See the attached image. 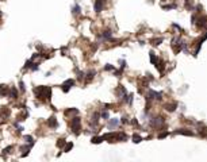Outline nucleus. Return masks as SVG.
Returning <instances> with one entry per match:
<instances>
[{
  "label": "nucleus",
  "mask_w": 207,
  "mask_h": 162,
  "mask_svg": "<svg viewBox=\"0 0 207 162\" xmlns=\"http://www.w3.org/2000/svg\"><path fill=\"white\" fill-rule=\"evenodd\" d=\"M118 124H119V120L118 119H111L108 122V128H114V127H116Z\"/></svg>",
  "instance_id": "nucleus-10"
},
{
  "label": "nucleus",
  "mask_w": 207,
  "mask_h": 162,
  "mask_svg": "<svg viewBox=\"0 0 207 162\" xmlns=\"http://www.w3.org/2000/svg\"><path fill=\"white\" fill-rule=\"evenodd\" d=\"M168 135H169V132L166 131V132H162V134H160V135H159V138L161 139V138H165V137H168Z\"/></svg>",
  "instance_id": "nucleus-33"
},
{
  "label": "nucleus",
  "mask_w": 207,
  "mask_h": 162,
  "mask_svg": "<svg viewBox=\"0 0 207 162\" xmlns=\"http://www.w3.org/2000/svg\"><path fill=\"white\" fill-rule=\"evenodd\" d=\"M70 114H79V109L77 108H69L65 111V115H70Z\"/></svg>",
  "instance_id": "nucleus-16"
},
{
  "label": "nucleus",
  "mask_w": 207,
  "mask_h": 162,
  "mask_svg": "<svg viewBox=\"0 0 207 162\" xmlns=\"http://www.w3.org/2000/svg\"><path fill=\"white\" fill-rule=\"evenodd\" d=\"M100 116H102L103 119H108V112H103V114L100 115Z\"/></svg>",
  "instance_id": "nucleus-34"
},
{
  "label": "nucleus",
  "mask_w": 207,
  "mask_h": 162,
  "mask_svg": "<svg viewBox=\"0 0 207 162\" xmlns=\"http://www.w3.org/2000/svg\"><path fill=\"white\" fill-rule=\"evenodd\" d=\"M19 88H21V91H22V92H24V91H26V88H24V84H23V81H21V82H19Z\"/></svg>",
  "instance_id": "nucleus-31"
},
{
  "label": "nucleus",
  "mask_w": 207,
  "mask_h": 162,
  "mask_svg": "<svg viewBox=\"0 0 207 162\" xmlns=\"http://www.w3.org/2000/svg\"><path fill=\"white\" fill-rule=\"evenodd\" d=\"M162 93L161 92H156V91H149V95H148V97L146 99L148 100H152V99H159V100H161L162 99Z\"/></svg>",
  "instance_id": "nucleus-3"
},
{
  "label": "nucleus",
  "mask_w": 207,
  "mask_h": 162,
  "mask_svg": "<svg viewBox=\"0 0 207 162\" xmlns=\"http://www.w3.org/2000/svg\"><path fill=\"white\" fill-rule=\"evenodd\" d=\"M34 95L41 100H47L49 101L50 97H51V89L49 88V86L39 85V86H37V88H34Z\"/></svg>",
  "instance_id": "nucleus-1"
},
{
  "label": "nucleus",
  "mask_w": 207,
  "mask_h": 162,
  "mask_svg": "<svg viewBox=\"0 0 207 162\" xmlns=\"http://www.w3.org/2000/svg\"><path fill=\"white\" fill-rule=\"evenodd\" d=\"M150 126H153V127H162L164 126V119L162 118H154L153 120H150Z\"/></svg>",
  "instance_id": "nucleus-4"
},
{
  "label": "nucleus",
  "mask_w": 207,
  "mask_h": 162,
  "mask_svg": "<svg viewBox=\"0 0 207 162\" xmlns=\"http://www.w3.org/2000/svg\"><path fill=\"white\" fill-rule=\"evenodd\" d=\"M206 39H207V33H206V35H205V37H203V38H202V39H200V40H199V43H198V46H196V50H195V54H194V56H195V57H196V56H198V53H199V50H200V46H202V43H203V42H205V40H206Z\"/></svg>",
  "instance_id": "nucleus-8"
},
{
  "label": "nucleus",
  "mask_w": 207,
  "mask_h": 162,
  "mask_svg": "<svg viewBox=\"0 0 207 162\" xmlns=\"http://www.w3.org/2000/svg\"><path fill=\"white\" fill-rule=\"evenodd\" d=\"M104 7V0H95V4H93V8L96 12H100Z\"/></svg>",
  "instance_id": "nucleus-6"
},
{
  "label": "nucleus",
  "mask_w": 207,
  "mask_h": 162,
  "mask_svg": "<svg viewBox=\"0 0 207 162\" xmlns=\"http://www.w3.org/2000/svg\"><path fill=\"white\" fill-rule=\"evenodd\" d=\"M141 141H142V138H141L138 134H134L133 135V142H134V143H139Z\"/></svg>",
  "instance_id": "nucleus-20"
},
{
  "label": "nucleus",
  "mask_w": 207,
  "mask_h": 162,
  "mask_svg": "<svg viewBox=\"0 0 207 162\" xmlns=\"http://www.w3.org/2000/svg\"><path fill=\"white\" fill-rule=\"evenodd\" d=\"M0 115H1L3 118H8V115H10V111L7 109V107H3V108L0 109Z\"/></svg>",
  "instance_id": "nucleus-11"
},
{
  "label": "nucleus",
  "mask_w": 207,
  "mask_h": 162,
  "mask_svg": "<svg viewBox=\"0 0 207 162\" xmlns=\"http://www.w3.org/2000/svg\"><path fill=\"white\" fill-rule=\"evenodd\" d=\"M150 62L152 63H157V57L153 51H150Z\"/></svg>",
  "instance_id": "nucleus-22"
},
{
  "label": "nucleus",
  "mask_w": 207,
  "mask_h": 162,
  "mask_svg": "<svg viewBox=\"0 0 207 162\" xmlns=\"http://www.w3.org/2000/svg\"><path fill=\"white\" fill-rule=\"evenodd\" d=\"M30 68L33 69V70H38V69H39V66H38V63H33V62H31Z\"/></svg>",
  "instance_id": "nucleus-28"
},
{
  "label": "nucleus",
  "mask_w": 207,
  "mask_h": 162,
  "mask_svg": "<svg viewBox=\"0 0 207 162\" xmlns=\"http://www.w3.org/2000/svg\"><path fill=\"white\" fill-rule=\"evenodd\" d=\"M12 149V146H8V147H5L4 150H3V153H4V154H8V153H10V150Z\"/></svg>",
  "instance_id": "nucleus-32"
},
{
  "label": "nucleus",
  "mask_w": 207,
  "mask_h": 162,
  "mask_svg": "<svg viewBox=\"0 0 207 162\" xmlns=\"http://www.w3.org/2000/svg\"><path fill=\"white\" fill-rule=\"evenodd\" d=\"M176 107H177V103H173V104H166V105H165V109H166V111H169V112H173L175 109H176Z\"/></svg>",
  "instance_id": "nucleus-9"
},
{
  "label": "nucleus",
  "mask_w": 207,
  "mask_h": 162,
  "mask_svg": "<svg viewBox=\"0 0 207 162\" xmlns=\"http://www.w3.org/2000/svg\"><path fill=\"white\" fill-rule=\"evenodd\" d=\"M8 95H10V97H12V99H16V97H18V91H16L15 88H12Z\"/></svg>",
  "instance_id": "nucleus-14"
},
{
  "label": "nucleus",
  "mask_w": 207,
  "mask_h": 162,
  "mask_svg": "<svg viewBox=\"0 0 207 162\" xmlns=\"http://www.w3.org/2000/svg\"><path fill=\"white\" fill-rule=\"evenodd\" d=\"M73 149V143H72V142H69V143L67 144L65 143V147H64V151L65 153H68V151H70V150Z\"/></svg>",
  "instance_id": "nucleus-17"
},
{
  "label": "nucleus",
  "mask_w": 207,
  "mask_h": 162,
  "mask_svg": "<svg viewBox=\"0 0 207 162\" xmlns=\"http://www.w3.org/2000/svg\"><path fill=\"white\" fill-rule=\"evenodd\" d=\"M177 5L176 4H169V5H162L164 10H172V8H176Z\"/></svg>",
  "instance_id": "nucleus-25"
},
{
  "label": "nucleus",
  "mask_w": 207,
  "mask_h": 162,
  "mask_svg": "<svg viewBox=\"0 0 207 162\" xmlns=\"http://www.w3.org/2000/svg\"><path fill=\"white\" fill-rule=\"evenodd\" d=\"M116 139H119V141H126V139H127V135L123 134V132H120V134H116Z\"/></svg>",
  "instance_id": "nucleus-18"
},
{
  "label": "nucleus",
  "mask_w": 207,
  "mask_h": 162,
  "mask_svg": "<svg viewBox=\"0 0 207 162\" xmlns=\"http://www.w3.org/2000/svg\"><path fill=\"white\" fill-rule=\"evenodd\" d=\"M99 118H100V114H99V112H95L93 116H92V123L96 124L97 122H99Z\"/></svg>",
  "instance_id": "nucleus-15"
},
{
  "label": "nucleus",
  "mask_w": 207,
  "mask_h": 162,
  "mask_svg": "<svg viewBox=\"0 0 207 162\" xmlns=\"http://www.w3.org/2000/svg\"><path fill=\"white\" fill-rule=\"evenodd\" d=\"M70 127H72V131L74 134H79L80 130H81V119L79 116H74L70 122Z\"/></svg>",
  "instance_id": "nucleus-2"
},
{
  "label": "nucleus",
  "mask_w": 207,
  "mask_h": 162,
  "mask_svg": "<svg viewBox=\"0 0 207 162\" xmlns=\"http://www.w3.org/2000/svg\"><path fill=\"white\" fill-rule=\"evenodd\" d=\"M0 16H1V14H0Z\"/></svg>",
  "instance_id": "nucleus-37"
},
{
  "label": "nucleus",
  "mask_w": 207,
  "mask_h": 162,
  "mask_svg": "<svg viewBox=\"0 0 207 162\" xmlns=\"http://www.w3.org/2000/svg\"><path fill=\"white\" fill-rule=\"evenodd\" d=\"M95 76V70H91L90 73H87V80H92Z\"/></svg>",
  "instance_id": "nucleus-26"
},
{
  "label": "nucleus",
  "mask_w": 207,
  "mask_h": 162,
  "mask_svg": "<svg viewBox=\"0 0 207 162\" xmlns=\"http://www.w3.org/2000/svg\"><path fill=\"white\" fill-rule=\"evenodd\" d=\"M47 126H49V127H51V128H56V127L58 126V124H57L56 118H54V116L49 118V119H47Z\"/></svg>",
  "instance_id": "nucleus-7"
},
{
  "label": "nucleus",
  "mask_w": 207,
  "mask_h": 162,
  "mask_svg": "<svg viewBox=\"0 0 207 162\" xmlns=\"http://www.w3.org/2000/svg\"><path fill=\"white\" fill-rule=\"evenodd\" d=\"M131 123H133V124H138V122L136 119H133V120H131Z\"/></svg>",
  "instance_id": "nucleus-36"
},
{
  "label": "nucleus",
  "mask_w": 207,
  "mask_h": 162,
  "mask_svg": "<svg viewBox=\"0 0 207 162\" xmlns=\"http://www.w3.org/2000/svg\"><path fill=\"white\" fill-rule=\"evenodd\" d=\"M176 134H183V135H192L191 131H185V130H177V131H175Z\"/></svg>",
  "instance_id": "nucleus-21"
},
{
  "label": "nucleus",
  "mask_w": 207,
  "mask_h": 162,
  "mask_svg": "<svg viewBox=\"0 0 207 162\" xmlns=\"http://www.w3.org/2000/svg\"><path fill=\"white\" fill-rule=\"evenodd\" d=\"M122 123H127V118H122Z\"/></svg>",
  "instance_id": "nucleus-35"
},
{
  "label": "nucleus",
  "mask_w": 207,
  "mask_h": 162,
  "mask_svg": "<svg viewBox=\"0 0 207 162\" xmlns=\"http://www.w3.org/2000/svg\"><path fill=\"white\" fill-rule=\"evenodd\" d=\"M24 141L26 142H28V143H34V139H33V137H30V135H24Z\"/></svg>",
  "instance_id": "nucleus-24"
},
{
  "label": "nucleus",
  "mask_w": 207,
  "mask_h": 162,
  "mask_svg": "<svg viewBox=\"0 0 207 162\" xmlns=\"http://www.w3.org/2000/svg\"><path fill=\"white\" fill-rule=\"evenodd\" d=\"M104 70H115V68H114L113 65H110V63H108V65L104 66Z\"/></svg>",
  "instance_id": "nucleus-30"
},
{
  "label": "nucleus",
  "mask_w": 207,
  "mask_h": 162,
  "mask_svg": "<svg viewBox=\"0 0 207 162\" xmlns=\"http://www.w3.org/2000/svg\"><path fill=\"white\" fill-rule=\"evenodd\" d=\"M103 141H104V139H103V137H93L91 142H92L93 144H97V143H102Z\"/></svg>",
  "instance_id": "nucleus-12"
},
{
  "label": "nucleus",
  "mask_w": 207,
  "mask_h": 162,
  "mask_svg": "<svg viewBox=\"0 0 207 162\" xmlns=\"http://www.w3.org/2000/svg\"><path fill=\"white\" fill-rule=\"evenodd\" d=\"M161 42H162V38H159V39H154V40H153V45H154V46H159V45H160V43H161Z\"/></svg>",
  "instance_id": "nucleus-29"
},
{
  "label": "nucleus",
  "mask_w": 207,
  "mask_h": 162,
  "mask_svg": "<svg viewBox=\"0 0 207 162\" xmlns=\"http://www.w3.org/2000/svg\"><path fill=\"white\" fill-rule=\"evenodd\" d=\"M72 85H74V80H67L61 85V88H62V91H64V92H69V89H70Z\"/></svg>",
  "instance_id": "nucleus-5"
},
{
  "label": "nucleus",
  "mask_w": 207,
  "mask_h": 162,
  "mask_svg": "<svg viewBox=\"0 0 207 162\" xmlns=\"http://www.w3.org/2000/svg\"><path fill=\"white\" fill-rule=\"evenodd\" d=\"M65 143H67V141H65V139H58V142H57V146H58V147H62Z\"/></svg>",
  "instance_id": "nucleus-27"
},
{
  "label": "nucleus",
  "mask_w": 207,
  "mask_h": 162,
  "mask_svg": "<svg viewBox=\"0 0 207 162\" xmlns=\"http://www.w3.org/2000/svg\"><path fill=\"white\" fill-rule=\"evenodd\" d=\"M80 12H81V8H80L79 4H76V5L73 7V14H77V15H79Z\"/></svg>",
  "instance_id": "nucleus-23"
},
{
  "label": "nucleus",
  "mask_w": 207,
  "mask_h": 162,
  "mask_svg": "<svg viewBox=\"0 0 207 162\" xmlns=\"http://www.w3.org/2000/svg\"><path fill=\"white\" fill-rule=\"evenodd\" d=\"M111 35H113V34H111V31L110 30H107V31H104V33H103V38H104V39H110L111 38Z\"/></svg>",
  "instance_id": "nucleus-19"
},
{
  "label": "nucleus",
  "mask_w": 207,
  "mask_h": 162,
  "mask_svg": "<svg viewBox=\"0 0 207 162\" xmlns=\"http://www.w3.org/2000/svg\"><path fill=\"white\" fill-rule=\"evenodd\" d=\"M0 95H3V96H7L8 95V91H7V86L5 85H0Z\"/></svg>",
  "instance_id": "nucleus-13"
}]
</instances>
